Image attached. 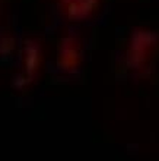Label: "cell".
<instances>
[]
</instances>
